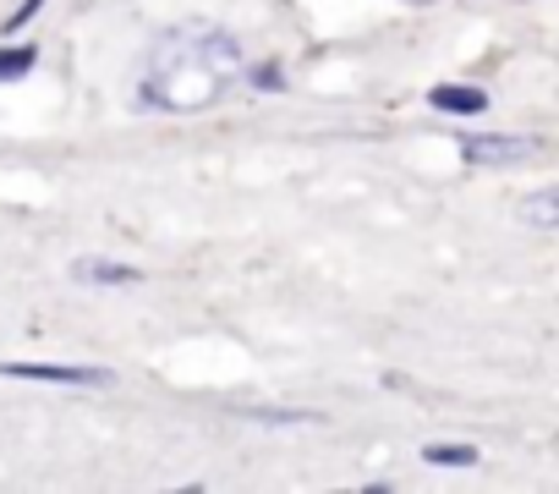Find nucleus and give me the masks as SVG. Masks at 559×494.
<instances>
[{"label":"nucleus","mask_w":559,"mask_h":494,"mask_svg":"<svg viewBox=\"0 0 559 494\" xmlns=\"http://www.w3.org/2000/svg\"><path fill=\"white\" fill-rule=\"evenodd\" d=\"M72 281H88V286H138V270L132 264H110V259H78L72 264Z\"/></svg>","instance_id":"nucleus-4"},{"label":"nucleus","mask_w":559,"mask_h":494,"mask_svg":"<svg viewBox=\"0 0 559 494\" xmlns=\"http://www.w3.org/2000/svg\"><path fill=\"white\" fill-rule=\"evenodd\" d=\"M428 105L444 110V116H483L488 110V94L472 89V83H433L428 89Z\"/></svg>","instance_id":"nucleus-3"},{"label":"nucleus","mask_w":559,"mask_h":494,"mask_svg":"<svg viewBox=\"0 0 559 494\" xmlns=\"http://www.w3.org/2000/svg\"><path fill=\"white\" fill-rule=\"evenodd\" d=\"M461 154H466V165H521L537 154V143L521 132H483V138H466Z\"/></svg>","instance_id":"nucleus-2"},{"label":"nucleus","mask_w":559,"mask_h":494,"mask_svg":"<svg viewBox=\"0 0 559 494\" xmlns=\"http://www.w3.org/2000/svg\"><path fill=\"white\" fill-rule=\"evenodd\" d=\"M423 461H428V467H477L483 456H477V445H461V439H433V445H423Z\"/></svg>","instance_id":"nucleus-6"},{"label":"nucleus","mask_w":559,"mask_h":494,"mask_svg":"<svg viewBox=\"0 0 559 494\" xmlns=\"http://www.w3.org/2000/svg\"><path fill=\"white\" fill-rule=\"evenodd\" d=\"M34 61H39V50H34V45H12V50H0V83H23V78L34 72Z\"/></svg>","instance_id":"nucleus-7"},{"label":"nucleus","mask_w":559,"mask_h":494,"mask_svg":"<svg viewBox=\"0 0 559 494\" xmlns=\"http://www.w3.org/2000/svg\"><path fill=\"white\" fill-rule=\"evenodd\" d=\"M0 374L34 385H78V390H105L116 379L110 368H72V363H0Z\"/></svg>","instance_id":"nucleus-1"},{"label":"nucleus","mask_w":559,"mask_h":494,"mask_svg":"<svg viewBox=\"0 0 559 494\" xmlns=\"http://www.w3.org/2000/svg\"><path fill=\"white\" fill-rule=\"evenodd\" d=\"M521 220L537 225V231H559V181L526 192V198H521Z\"/></svg>","instance_id":"nucleus-5"}]
</instances>
